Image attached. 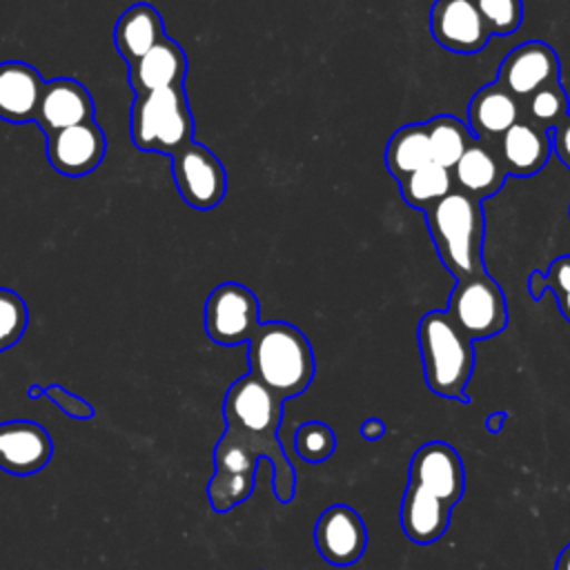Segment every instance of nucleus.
Here are the masks:
<instances>
[{
  "mask_svg": "<svg viewBox=\"0 0 570 570\" xmlns=\"http://www.w3.org/2000/svg\"><path fill=\"white\" fill-rule=\"evenodd\" d=\"M249 374L283 401L303 394L316 372L314 350L307 336L292 323H261L247 341Z\"/></svg>",
  "mask_w": 570,
  "mask_h": 570,
  "instance_id": "1",
  "label": "nucleus"
},
{
  "mask_svg": "<svg viewBox=\"0 0 570 570\" xmlns=\"http://www.w3.org/2000/svg\"><path fill=\"white\" fill-rule=\"evenodd\" d=\"M425 220L441 263L456 281L483 272L485 220L481 200L452 189L425 209Z\"/></svg>",
  "mask_w": 570,
  "mask_h": 570,
  "instance_id": "2",
  "label": "nucleus"
},
{
  "mask_svg": "<svg viewBox=\"0 0 570 570\" xmlns=\"http://www.w3.org/2000/svg\"><path fill=\"white\" fill-rule=\"evenodd\" d=\"M428 387L443 399L468 401L465 387L474 372V341L445 312H428L416 330Z\"/></svg>",
  "mask_w": 570,
  "mask_h": 570,
  "instance_id": "3",
  "label": "nucleus"
},
{
  "mask_svg": "<svg viewBox=\"0 0 570 570\" xmlns=\"http://www.w3.org/2000/svg\"><path fill=\"white\" fill-rule=\"evenodd\" d=\"M131 140L140 151L176 156L194 142V118L185 87L136 94L131 105Z\"/></svg>",
  "mask_w": 570,
  "mask_h": 570,
  "instance_id": "4",
  "label": "nucleus"
},
{
  "mask_svg": "<svg viewBox=\"0 0 570 570\" xmlns=\"http://www.w3.org/2000/svg\"><path fill=\"white\" fill-rule=\"evenodd\" d=\"M445 314L470 341L497 336L508 325L503 289L485 269L456 281Z\"/></svg>",
  "mask_w": 570,
  "mask_h": 570,
  "instance_id": "5",
  "label": "nucleus"
},
{
  "mask_svg": "<svg viewBox=\"0 0 570 570\" xmlns=\"http://www.w3.org/2000/svg\"><path fill=\"white\" fill-rule=\"evenodd\" d=\"M283 399L252 374L236 379L223 401L225 430L254 441H276L283 421Z\"/></svg>",
  "mask_w": 570,
  "mask_h": 570,
  "instance_id": "6",
  "label": "nucleus"
},
{
  "mask_svg": "<svg viewBox=\"0 0 570 570\" xmlns=\"http://www.w3.org/2000/svg\"><path fill=\"white\" fill-rule=\"evenodd\" d=\"M261 325V303L240 283H220L205 301V332L218 345L247 343Z\"/></svg>",
  "mask_w": 570,
  "mask_h": 570,
  "instance_id": "7",
  "label": "nucleus"
},
{
  "mask_svg": "<svg viewBox=\"0 0 570 570\" xmlns=\"http://www.w3.org/2000/svg\"><path fill=\"white\" fill-rule=\"evenodd\" d=\"M171 176L180 198L194 209H214L227 191L223 163L200 142H189L171 156Z\"/></svg>",
  "mask_w": 570,
  "mask_h": 570,
  "instance_id": "8",
  "label": "nucleus"
},
{
  "mask_svg": "<svg viewBox=\"0 0 570 570\" xmlns=\"http://www.w3.org/2000/svg\"><path fill=\"white\" fill-rule=\"evenodd\" d=\"M561 76L557 51L543 40H528L514 47L499 65L497 85L523 102L537 89L557 82Z\"/></svg>",
  "mask_w": 570,
  "mask_h": 570,
  "instance_id": "9",
  "label": "nucleus"
},
{
  "mask_svg": "<svg viewBox=\"0 0 570 570\" xmlns=\"http://www.w3.org/2000/svg\"><path fill=\"white\" fill-rule=\"evenodd\" d=\"M410 483L454 508L465 490V470L459 452L445 441L423 443L412 454Z\"/></svg>",
  "mask_w": 570,
  "mask_h": 570,
  "instance_id": "10",
  "label": "nucleus"
},
{
  "mask_svg": "<svg viewBox=\"0 0 570 570\" xmlns=\"http://www.w3.org/2000/svg\"><path fill=\"white\" fill-rule=\"evenodd\" d=\"M314 543L327 563L338 568L352 566L367 548L365 521L350 505H330L316 519Z\"/></svg>",
  "mask_w": 570,
  "mask_h": 570,
  "instance_id": "11",
  "label": "nucleus"
},
{
  "mask_svg": "<svg viewBox=\"0 0 570 570\" xmlns=\"http://www.w3.org/2000/svg\"><path fill=\"white\" fill-rule=\"evenodd\" d=\"M107 140L100 125L91 118L87 122L47 134V160L62 176L91 174L105 158Z\"/></svg>",
  "mask_w": 570,
  "mask_h": 570,
  "instance_id": "12",
  "label": "nucleus"
},
{
  "mask_svg": "<svg viewBox=\"0 0 570 570\" xmlns=\"http://www.w3.org/2000/svg\"><path fill=\"white\" fill-rule=\"evenodd\" d=\"M430 33L443 49L454 53H476L490 40L474 0H436L430 11Z\"/></svg>",
  "mask_w": 570,
  "mask_h": 570,
  "instance_id": "13",
  "label": "nucleus"
},
{
  "mask_svg": "<svg viewBox=\"0 0 570 570\" xmlns=\"http://www.w3.org/2000/svg\"><path fill=\"white\" fill-rule=\"evenodd\" d=\"M53 454L47 430L36 421L0 423V470L9 474L40 472Z\"/></svg>",
  "mask_w": 570,
  "mask_h": 570,
  "instance_id": "14",
  "label": "nucleus"
},
{
  "mask_svg": "<svg viewBox=\"0 0 570 570\" xmlns=\"http://www.w3.org/2000/svg\"><path fill=\"white\" fill-rule=\"evenodd\" d=\"M94 118V98L73 78L45 80L36 122L45 134H53Z\"/></svg>",
  "mask_w": 570,
  "mask_h": 570,
  "instance_id": "15",
  "label": "nucleus"
},
{
  "mask_svg": "<svg viewBox=\"0 0 570 570\" xmlns=\"http://www.w3.org/2000/svg\"><path fill=\"white\" fill-rule=\"evenodd\" d=\"M499 160L505 169V174L517 178H528L539 174L550 154H552V140L550 131H543L528 122L525 118H519L497 142Z\"/></svg>",
  "mask_w": 570,
  "mask_h": 570,
  "instance_id": "16",
  "label": "nucleus"
},
{
  "mask_svg": "<svg viewBox=\"0 0 570 570\" xmlns=\"http://www.w3.org/2000/svg\"><path fill=\"white\" fill-rule=\"evenodd\" d=\"M129 67V85L136 94L183 87L187 76V56L183 47L165 36L145 56Z\"/></svg>",
  "mask_w": 570,
  "mask_h": 570,
  "instance_id": "17",
  "label": "nucleus"
},
{
  "mask_svg": "<svg viewBox=\"0 0 570 570\" xmlns=\"http://www.w3.org/2000/svg\"><path fill=\"white\" fill-rule=\"evenodd\" d=\"M45 78L22 60L0 62V118L7 122L36 120Z\"/></svg>",
  "mask_w": 570,
  "mask_h": 570,
  "instance_id": "18",
  "label": "nucleus"
},
{
  "mask_svg": "<svg viewBox=\"0 0 570 570\" xmlns=\"http://www.w3.org/2000/svg\"><path fill=\"white\" fill-rule=\"evenodd\" d=\"M519 118L521 102L497 82L481 87L468 102L470 131L476 136V140H483L488 145L499 142V138Z\"/></svg>",
  "mask_w": 570,
  "mask_h": 570,
  "instance_id": "19",
  "label": "nucleus"
},
{
  "mask_svg": "<svg viewBox=\"0 0 570 570\" xmlns=\"http://www.w3.org/2000/svg\"><path fill=\"white\" fill-rule=\"evenodd\" d=\"M450 171H452L454 189L476 200L494 196L503 187L508 176L494 145H488L476 138Z\"/></svg>",
  "mask_w": 570,
  "mask_h": 570,
  "instance_id": "20",
  "label": "nucleus"
},
{
  "mask_svg": "<svg viewBox=\"0 0 570 570\" xmlns=\"http://www.w3.org/2000/svg\"><path fill=\"white\" fill-rule=\"evenodd\" d=\"M165 38V22L160 11L149 2L127 7L114 27V42L120 58L131 65Z\"/></svg>",
  "mask_w": 570,
  "mask_h": 570,
  "instance_id": "21",
  "label": "nucleus"
},
{
  "mask_svg": "<svg viewBox=\"0 0 570 570\" xmlns=\"http://www.w3.org/2000/svg\"><path fill=\"white\" fill-rule=\"evenodd\" d=\"M452 508L423 488L407 483L401 501V528L414 543L428 546L439 541L450 525Z\"/></svg>",
  "mask_w": 570,
  "mask_h": 570,
  "instance_id": "22",
  "label": "nucleus"
},
{
  "mask_svg": "<svg viewBox=\"0 0 570 570\" xmlns=\"http://www.w3.org/2000/svg\"><path fill=\"white\" fill-rule=\"evenodd\" d=\"M428 163H432V154L425 122H410L399 127L385 149V165L390 174L401 183Z\"/></svg>",
  "mask_w": 570,
  "mask_h": 570,
  "instance_id": "23",
  "label": "nucleus"
},
{
  "mask_svg": "<svg viewBox=\"0 0 570 570\" xmlns=\"http://www.w3.org/2000/svg\"><path fill=\"white\" fill-rule=\"evenodd\" d=\"M425 129H428L432 163L448 167V169H452L456 165V160L463 156V151L474 140L470 127L450 114H441V116L428 120Z\"/></svg>",
  "mask_w": 570,
  "mask_h": 570,
  "instance_id": "24",
  "label": "nucleus"
},
{
  "mask_svg": "<svg viewBox=\"0 0 570 570\" xmlns=\"http://www.w3.org/2000/svg\"><path fill=\"white\" fill-rule=\"evenodd\" d=\"M399 189H401L403 200L410 207L425 212L454 189V180H452V171L448 167L428 163L425 167H421V169L412 171L407 178H403L399 183Z\"/></svg>",
  "mask_w": 570,
  "mask_h": 570,
  "instance_id": "25",
  "label": "nucleus"
},
{
  "mask_svg": "<svg viewBox=\"0 0 570 570\" xmlns=\"http://www.w3.org/2000/svg\"><path fill=\"white\" fill-rule=\"evenodd\" d=\"M570 116V98L561 80L550 82L521 102V118L543 131H552Z\"/></svg>",
  "mask_w": 570,
  "mask_h": 570,
  "instance_id": "26",
  "label": "nucleus"
},
{
  "mask_svg": "<svg viewBox=\"0 0 570 570\" xmlns=\"http://www.w3.org/2000/svg\"><path fill=\"white\" fill-rule=\"evenodd\" d=\"M528 289L534 301H539L546 289H552L559 312L570 321V254L554 258L546 272L532 269L528 276Z\"/></svg>",
  "mask_w": 570,
  "mask_h": 570,
  "instance_id": "27",
  "label": "nucleus"
},
{
  "mask_svg": "<svg viewBox=\"0 0 570 570\" xmlns=\"http://www.w3.org/2000/svg\"><path fill=\"white\" fill-rule=\"evenodd\" d=\"M254 490V474L214 472L207 485V499L214 512H229L238 503L247 501Z\"/></svg>",
  "mask_w": 570,
  "mask_h": 570,
  "instance_id": "28",
  "label": "nucleus"
},
{
  "mask_svg": "<svg viewBox=\"0 0 570 570\" xmlns=\"http://www.w3.org/2000/svg\"><path fill=\"white\" fill-rule=\"evenodd\" d=\"M294 448L298 456L307 463H321L330 459L336 450V434L330 425L321 421H307L298 425L294 434Z\"/></svg>",
  "mask_w": 570,
  "mask_h": 570,
  "instance_id": "29",
  "label": "nucleus"
},
{
  "mask_svg": "<svg viewBox=\"0 0 570 570\" xmlns=\"http://www.w3.org/2000/svg\"><path fill=\"white\" fill-rule=\"evenodd\" d=\"M29 323V312L20 294L0 287V352L13 347Z\"/></svg>",
  "mask_w": 570,
  "mask_h": 570,
  "instance_id": "30",
  "label": "nucleus"
},
{
  "mask_svg": "<svg viewBox=\"0 0 570 570\" xmlns=\"http://www.w3.org/2000/svg\"><path fill=\"white\" fill-rule=\"evenodd\" d=\"M490 36H510L521 27L523 0H474Z\"/></svg>",
  "mask_w": 570,
  "mask_h": 570,
  "instance_id": "31",
  "label": "nucleus"
},
{
  "mask_svg": "<svg viewBox=\"0 0 570 570\" xmlns=\"http://www.w3.org/2000/svg\"><path fill=\"white\" fill-rule=\"evenodd\" d=\"M42 396L51 399L71 419H91L96 414V410H94V405L89 401L80 399L73 392H67L62 385L53 383V385L42 387Z\"/></svg>",
  "mask_w": 570,
  "mask_h": 570,
  "instance_id": "32",
  "label": "nucleus"
},
{
  "mask_svg": "<svg viewBox=\"0 0 570 570\" xmlns=\"http://www.w3.org/2000/svg\"><path fill=\"white\" fill-rule=\"evenodd\" d=\"M550 140H552V151L570 169V116L550 131Z\"/></svg>",
  "mask_w": 570,
  "mask_h": 570,
  "instance_id": "33",
  "label": "nucleus"
},
{
  "mask_svg": "<svg viewBox=\"0 0 570 570\" xmlns=\"http://www.w3.org/2000/svg\"><path fill=\"white\" fill-rule=\"evenodd\" d=\"M383 434H385V423H383L381 419L372 416V419H365V421L361 423V436H363V439H367V441H379Z\"/></svg>",
  "mask_w": 570,
  "mask_h": 570,
  "instance_id": "34",
  "label": "nucleus"
},
{
  "mask_svg": "<svg viewBox=\"0 0 570 570\" xmlns=\"http://www.w3.org/2000/svg\"><path fill=\"white\" fill-rule=\"evenodd\" d=\"M505 419H508V414H503V412H497V414H490V416L485 419V425H488V430H490V432H499Z\"/></svg>",
  "mask_w": 570,
  "mask_h": 570,
  "instance_id": "35",
  "label": "nucleus"
},
{
  "mask_svg": "<svg viewBox=\"0 0 570 570\" xmlns=\"http://www.w3.org/2000/svg\"><path fill=\"white\" fill-rule=\"evenodd\" d=\"M554 570H570V543L559 552L554 561Z\"/></svg>",
  "mask_w": 570,
  "mask_h": 570,
  "instance_id": "36",
  "label": "nucleus"
}]
</instances>
